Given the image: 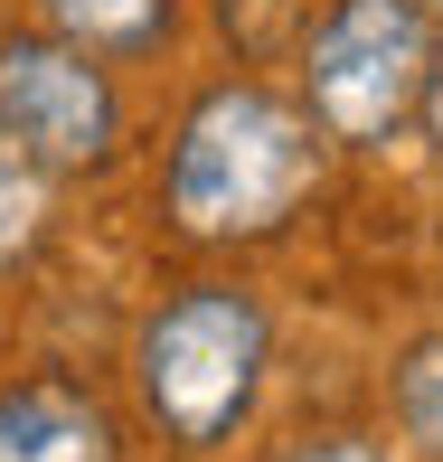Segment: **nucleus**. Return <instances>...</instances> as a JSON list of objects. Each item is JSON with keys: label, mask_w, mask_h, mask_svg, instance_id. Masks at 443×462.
Listing matches in <instances>:
<instances>
[{"label": "nucleus", "mask_w": 443, "mask_h": 462, "mask_svg": "<svg viewBox=\"0 0 443 462\" xmlns=\"http://www.w3.org/2000/svg\"><path fill=\"white\" fill-rule=\"evenodd\" d=\"M57 217V171L48 161H29L10 133H0V264H19L38 236H48Z\"/></svg>", "instance_id": "7"}, {"label": "nucleus", "mask_w": 443, "mask_h": 462, "mask_svg": "<svg viewBox=\"0 0 443 462\" xmlns=\"http://www.w3.org/2000/svg\"><path fill=\"white\" fill-rule=\"evenodd\" d=\"M396 434L425 462H443V330L396 359Z\"/></svg>", "instance_id": "8"}, {"label": "nucleus", "mask_w": 443, "mask_h": 462, "mask_svg": "<svg viewBox=\"0 0 443 462\" xmlns=\"http://www.w3.org/2000/svg\"><path fill=\"white\" fill-rule=\"evenodd\" d=\"M321 189V123L273 86H208L171 142V226L208 245L273 236L292 208Z\"/></svg>", "instance_id": "1"}, {"label": "nucleus", "mask_w": 443, "mask_h": 462, "mask_svg": "<svg viewBox=\"0 0 443 462\" xmlns=\"http://www.w3.org/2000/svg\"><path fill=\"white\" fill-rule=\"evenodd\" d=\"M283 462H387L368 444V434H321V444H302V453H283Z\"/></svg>", "instance_id": "9"}, {"label": "nucleus", "mask_w": 443, "mask_h": 462, "mask_svg": "<svg viewBox=\"0 0 443 462\" xmlns=\"http://www.w3.org/2000/svg\"><path fill=\"white\" fill-rule=\"evenodd\" d=\"M0 133L29 161H48L57 180L104 171L123 152V95L104 57L67 48L57 29H10L0 38Z\"/></svg>", "instance_id": "4"}, {"label": "nucleus", "mask_w": 443, "mask_h": 462, "mask_svg": "<svg viewBox=\"0 0 443 462\" xmlns=\"http://www.w3.org/2000/svg\"><path fill=\"white\" fill-rule=\"evenodd\" d=\"M273 368V321L255 292L236 283H189L142 321L133 340V387L152 406V425L171 434L180 453H208L255 415Z\"/></svg>", "instance_id": "2"}, {"label": "nucleus", "mask_w": 443, "mask_h": 462, "mask_svg": "<svg viewBox=\"0 0 443 462\" xmlns=\"http://www.w3.org/2000/svg\"><path fill=\"white\" fill-rule=\"evenodd\" d=\"M434 67V29L415 0H330L302 48V114L321 142H396Z\"/></svg>", "instance_id": "3"}, {"label": "nucleus", "mask_w": 443, "mask_h": 462, "mask_svg": "<svg viewBox=\"0 0 443 462\" xmlns=\"http://www.w3.org/2000/svg\"><path fill=\"white\" fill-rule=\"evenodd\" d=\"M415 123H425V142H434V171H443V48H434V67H425V95H415Z\"/></svg>", "instance_id": "10"}, {"label": "nucleus", "mask_w": 443, "mask_h": 462, "mask_svg": "<svg viewBox=\"0 0 443 462\" xmlns=\"http://www.w3.org/2000/svg\"><path fill=\"white\" fill-rule=\"evenodd\" d=\"M48 10V29L67 38V48L86 57H152L161 38H171L180 0H38Z\"/></svg>", "instance_id": "6"}, {"label": "nucleus", "mask_w": 443, "mask_h": 462, "mask_svg": "<svg viewBox=\"0 0 443 462\" xmlns=\"http://www.w3.org/2000/svg\"><path fill=\"white\" fill-rule=\"evenodd\" d=\"M114 415L67 377H19L0 387V462H114Z\"/></svg>", "instance_id": "5"}]
</instances>
